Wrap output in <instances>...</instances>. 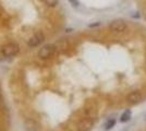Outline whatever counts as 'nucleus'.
Segmentation results:
<instances>
[{"label": "nucleus", "instance_id": "39448f33", "mask_svg": "<svg viewBox=\"0 0 146 131\" xmlns=\"http://www.w3.org/2000/svg\"><path fill=\"white\" fill-rule=\"evenodd\" d=\"M44 41H45V35H44L42 32H36V33H35L32 37H30V39L27 41V46L34 48V47L39 46Z\"/></svg>", "mask_w": 146, "mask_h": 131}, {"label": "nucleus", "instance_id": "423d86ee", "mask_svg": "<svg viewBox=\"0 0 146 131\" xmlns=\"http://www.w3.org/2000/svg\"><path fill=\"white\" fill-rule=\"evenodd\" d=\"M93 127H94L93 118H83L78 122L76 129L78 131H90Z\"/></svg>", "mask_w": 146, "mask_h": 131}, {"label": "nucleus", "instance_id": "f257e3e1", "mask_svg": "<svg viewBox=\"0 0 146 131\" xmlns=\"http://www.w3.org/2000/svg\"><path fill=\"white\" fill-rule=\"evenodd\" d=\"M129 25L123 20H113L109 23V30L115 34H123L128 31Z\"/></svg>", "mask_w": 146, "mask_h": 131}, {"label": "nucleus", "instance_id": "20e7f679", "mask_svg": "<svg viewBox=\"0 0 146 131\" xmlns=\"http://www.w3.org/2000/svg\"><path fill=\"white\" fill-rule=\"evenodd\" d=\"M56 51V46L52 44H47L43 46L39 51H38V57L42 58V59H48L50 57L55 54Z\"/></svg>", "mask_w": 146, "mask_h": 131}, {"label": "nucleus", "instance_id": "6e6552de", "mask_svg": "<svg viewBox=\"0 0 146 131\" xmlns=\"http://www.w3.org/2000/svg\"><path fill=\"white\" fill-rule=\"evenodd\" d=\"M115 126H116V119H113V118L108 119V120L105 122V125H104V129L106 131H108V130H110V129H112Z\"/></svg>", "mask_w": 146, "mask_h": 131}, {"label": "nucleus", "instance_id": "9d476101", "mask_svg": "<svg viewBox=\"0 0 146 131\" xmlns=\"http://www.w3.org/2000/svg\"><path fill=\"white\" fill-rule=\"evenodd\" d=\"M69 2H70L73 7H79V5H80L79 0H69Z\"/></svg>", "mask_w": 146, "mask_h": 131}, {"label": "nucleus", "instance_id": "0eeeda50", "mask_svg": "<svg viewBox=\"0 0 146 131\" xmlns=\"http://www.w3.org/2000/svg\"><path fill=\"white\" fill-rule=\"evenodd\" d=\"M131 118H132V112L130 109H127V110L122 112V115L120 116V121L121 122H128L131 120Z\"/></svg>", "mask_w": 146, "mask_h": 131}, {"label": "nucleus", "instance_id": "9b49d317", "mask_svg": "<svg viewBox=\"0 0 146 131\" xmlns=\"http://www.w3.org/2000/svg\"><path fill=\"white\" fill-rule=\"evenodd\" d=\"M144 119H145V120H146V115H145V116H144Z\"/></svg>", "mask_w": 146, "mask_h": 131}, {"label": "nucleus", "instance_id": "7ed1b4c3", "mask_svg": "<svg viewBox=\"0 0 146 131\" xmlns=\"http://www.w3.org/2000/svg\"><path fill=\"white\" fill-rule=\"evenodd\" d=\"M142 100H143V94H142V92L139 91V90L131 91V92L125 96V100H127V103L130 104V105H136V104L141 103Z\"/></svg>", "mask_w": 146, "mask_h": 131}, {"label": "nucleus", "instance_id": "1a4fd4ad", "mask_svg": "<svg viewBox=\"0 0 146 131\" xmlns=\"http://www.w3.org/2000/svg\"><path fill=\"white\" fill-rule=\"evenodd\" d=\"M43 1L45 5H47V6L50 7V8H55V7H57L58 3H59V0H43Z\"/></svg>", "mask_w": 146, "mask_h": 131}, {"label": "nucleus", "instance_id": "f03ea898", "mask_svg": "<svg viewBox=\"0 0 146 131\" xmlns=\"http://www.w3.org/2000/svg\"><path fill=\"white\" fill-rule=\"evenodd\" d=\"M19 51H20V46H19L18 44L10 43V44H7V45H5V46L2 47L1 54L5 57L10 58V57L17 56L19 54Z\"/></svg>", "mask_w": 146, "mask_h": 131}]
</instances>
